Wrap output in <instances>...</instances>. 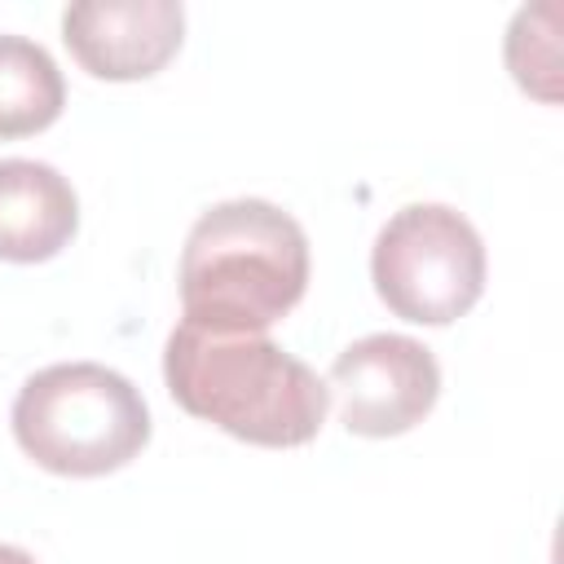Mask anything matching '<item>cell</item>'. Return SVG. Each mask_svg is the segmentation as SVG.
I'll list each match as a JSON object with an SVG mask.
<instances>
[{"mask_svg":"<svg viewBox=\"0 0 564 564\" xmlns=\"http://www.w3.org/2000/svg\"><path fill=\"white\" fill-rule=\"evenodd\" d=\"M79 229L70 181L35 159H0V260H53Z\"/></svg>","mask_w":564,"mask_h":564,"instance_id":"obj_7","label":"cell"},{"mask_svg":"<svg viewBox=\"0 0 564 564\" xmlns=\"http://www.w3.org/2000/svg\"><path fill=\"white\" fill-rule=\"evenodd\" d=\"M326 392L339 397V423L352 436H401L432 414L441 397V366L419 339L383 330L335 357Z\"/></svg>","mask_w":564,"mask_h":564,"instance_id":"obj_5","label":"cell"},{"mask_svg":"<svg viewBox=\"0 0 564 564\" xmlns=\"http://www.w3.org/2000/svg\"><path fill=\"white\" fill-rule=\"evenodd\" d=\"M163 379L185 414L264 449L308 445L330 410L317 370L264 335H216L181 322L163 348Z\"/></svg>","mask_w":564,"mask_h":564,"instance_id":"obj_1","label":"cell"},{"mask_svg":"<svg viewBox=\"0 0 564 564\" xmlns=\"http://www.w3.org/2000/svg\"><path fill=\"white\" fill-rule=\"evenodd\" d=\"M379 300L414 326L458 322L485 291V242L445 203H410L388 216L370 251Z\"/></svg>","mask_w":564,"mask_h":564,"instance_id":"obj_4","label":"cell"},{"mask_svg":"<svg viewBox=\"0 0 564 564\" xmlns=\"http://www.w3.org/2000/svg\"><path fill=\"white\" fill-rule=\"evenodd\" d=\"M0 564H35V555H26L22 546H9V542H0Z\"/></svg>","mask_w":564,"mask_h":564,"instance_id":"obj_10","label":"cell"},{"mask_svg":"<svg viewBox=\"0 0 564 564\" xmlns=\"http://www.w3.org/2000/svg\"><path fill=\"white\" fill-rule=\"evenodd\" d=\"M308 286V238L300 220L264 198L207 207L181 251V308L216 335H264Z\"/></svg>","mask_w":564,"mask_h":564,"instance_id":"obj_2","label":"cell"},{"mask_svg":"<svg viewBox=\"0 0 564 564\" xmlns=\"http://www.w3.org/2000/svg\"><path fill=\"white\" fill-rule=\"evenodd\" d=\"M185 35V9L176 0H79L62 13V40L93 79H150L159 75Z\"/></svg>","mask_w":564,"mask_h":564,"instance_id":"obj_6","label":"cell"},{"mask_svg":"<svg viewBox=\"0 0 564 564\" xmlns=\"http://www.w3.org/2000/svg\"><path fill=\"white\" fill-rule=\"evenodd\" d=\"M13 441L57 476H106L150 441L145 397L110 366L62 361L35 370L13 401Z\"/></svg>","mask_w":564,"mask_h":564,"instance_id":"obj_3","label":"cell"},{"mask_svg":"<svg viewBox=\"0 0 564 564\" xmlns=\"http://www.w3.org/2000/svg\"><path fill=\"white\" fill-rule=\"evenodd\" d=\"M66 106V84L48 48L22 35H0V141L44 132Z\"/></svg>","mask_w":564,"mask_h":564,"instance_id":"obj_8","label":"cell"},{"mask_svg":"<svg viewBox=\"0 0 564 564\" xmlns=\"http://www.w3.org/2000/svg\"><path fill=\"white\" fill-rule=\"evenodd\" d=\"M555 4H533V9H520L511 18V31H507V66L516 75L520 88H529L533 97L542 101H555L560 88H555V75H560V44H555Z\"/></svg>","mask_w":564,"mask_h":564,"instance_id":"obj_9","label":"cell"}]
</instances>
